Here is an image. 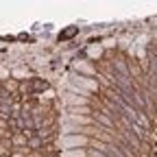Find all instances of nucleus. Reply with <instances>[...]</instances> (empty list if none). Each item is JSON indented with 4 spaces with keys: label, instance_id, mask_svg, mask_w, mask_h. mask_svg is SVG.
Masks as SVG:
<instances>
[{
    "label": "nucleus",
    "instance_id": "f257e3e1",
    "mask_svg": "<svg viewBox=\"0 0 157 157\" xmlns=\"http://www.w3.org/2000/svg\"><path fill=\"white\" fill-rule=\"evenodd\" d=\"M70 157H85V153H83V151H78V153H76V151H72V153H70Z\"/></svg>",
    "mask_w": 157,
    "mask_h": 157
},
{
    "label": "nucleus",
    "instance_id": "7ed1b4c3",
    "mask_svg": "<svg viewBox=\"0 0 157 157\" xmlns=\"http://www.w3.org/2000/svg\"><path fill=\"white\" fill-rule=\"evenodd\" d=\"M90 155H92V157H105V155H103V153H96V151H92V153H90Z\"/></svg>",
    "mask_w": 157,
    "mask_h": 157
},
{
    "label": "nucleus",
    "instance_id": "f03ea898",
    "mask_svg": "<svg viewBox=\"0 0 157 157\" xmlns=\"http://www.w3.org/2000/svg\"><path fill=\"white\" fill-rule=\"evenodd\" d=\"M74 33H76V29H68V31H66L61 37H70V35H74Z\"/></svg>",
    "mask_w": 157,
    "mask_h": 157
},
{
    "label": "nucleus",
    "instance_id": "20e7f679",
    "mask_svg": "<svg viewBox=\"0 0 157 157\" xmlns=\"http://www.w3.org/2000/svg\"><path fill=\"white\" fill-rule=\"evenodd\" d=\"M13 157H24V155H20V153H17V155H13Z\"/></svg>",
    "mask_w": 157,
    "mask_h": 157
},
{
    "label": "nucleus",
    "instance_id": "39448f33",
    "mask_svg": "<svg viewBox=\"0 0 157 157\" xmlns=\"http://www.w3.org/2000/svg\"><path fill=\"white\" fill-rule=\"evenodd\" d=\"M0 155H2V146H0Z\"/></svg>",
    "mask_w": 157,
    "mask_h": 157
}]
</instances>
